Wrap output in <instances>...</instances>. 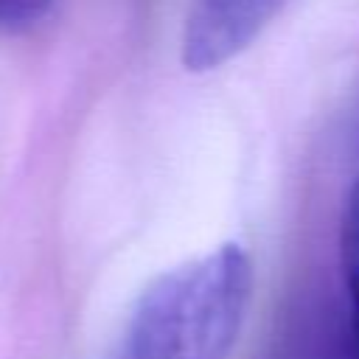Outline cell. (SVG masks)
I'll list each match as a JSON object with an SVG mask.
<instances>
[{"label":"cell","mask_w":359,"mask_h":359,"mask_svg":"<svg viewBox=\"0 0 359 359\" xmlns=\"http://www.w3.org/2000/svg\"><path fill=\"white\" fill-rule=\"evenodd\" d=\"M252 286V258L233 241L165 269L137 297L112 359H227Z\"/></svg>","instance_id":"obj_1"},{"label":"cell","mask_w":359,"mask_h":359,"mask_svg":"<svg viewBox=\"0 0 359 359\" xmlns=\"http://www.w3.org/2000/svg\"><path fill=\"white\" fill-rule=\"evenodd\" d=\"M289 0H188L180 34V59L205 73L244 53Z\"/></svg>","instance_id":"obj_2"},{"label":"cell","mask_w":359,"mask_h":359,"mask_svg":"<svg viewBox=\"0 0 359 359\" xmlns=\"http://www.w3.org/2000/svg\"><path fill=\"white\" fill-rule=\"evenodd\" d=\"M339 264L342 278H359V174L345 196L339 222Z\"/></svg>","instance_id":"obj_3"},{"label":"cell","mask_w":359,"mask_h":359,"mask_svg":"<svg viewBox=\"0 0 359 359\" xmlns=\"http://www.w3.org/2000/svg\"><path fill=\"white\" fill-rule=\"evenodd\" d=\"M53 0H0V31L17 34L34 28L50 11Z\"/></svg>","instance_id":"obj_4"}]
</instances>
